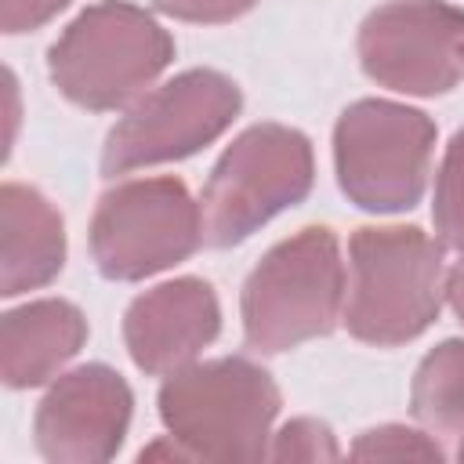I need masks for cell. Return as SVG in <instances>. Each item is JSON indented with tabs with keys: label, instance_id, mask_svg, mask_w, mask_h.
<instances>
[{
	"label": "cell",
	"instance_id": "cell-1",
	"mask_svg": "<svg viewBox=\"0 0 464 464\" xmlns=\"http://www.w3.org/2000/svg\"><path fill=\"white\" fill-rule=\"evenodd\" d=\"M348 330L366 344H402L431 326L446 297L442 246L413 225L359 228L352 236Z\"/></svg>",
	"mask_w": 464,
	"mask_h": 464
},
{
	"label": "cell",
	"instance_id": "cell-2",
	"mask_svg": "<svg viewBox=\"0 0 464 464\" xmlns=\"http://www.w3.org/2000/svg\"><path fill=\"white\" fill-rule=\"evenodd\" d=\"M276 413L279 388L250 359L188 362L160 388L167 431L203 460L268 457Z\"/></svg>",
	"mask_w": 464,
	"mask_h": 464
},
{
	"label": "cell",
	"instance_id": "cell-3",
	"mask_svg": "<svg viewBox=\"0 0 464 464\" xmlns=\"http://www.w3.org/2000/svg\"><path fill=\"white\" fill-rule=\"evenodd\" d=\"M174 58L167 29L134 4L102 0L80 11L51 47L54 87L94 112L134 102Z\"/></svg>",
	"mask_w": 464,
	"mask_h": 464
},
{
	"label": "cell",
	"instance_id": "cell-4",
	"mask_svg": "<svg viewBox=\"0 0 464 464\" xmlns=\"http://www.w3.org/2000/svg\"><path fill=\"white\" fill-rule=\"evenodd\" d=\"M344 265L330 228L312 225L276 243L243 286V334L254 352H286L334 330Z\"/></svg>",
	"mask_w": 464,
	"mask_h": 464
},
{
	"label": "cell",
	"instance_id": "cell-5",
	"mask_svg": "<svg viewBox=\"0 0 464 464\" xmlns=\"http://www.w3.org/2000/svg\"><path fill=\"white\" fill-rule=\"evenodd\" d=\"M312 170V145L301 130L261 123L239 134L203 188L199 214L207 243L232 246L254 236L279 210L308 196Z\"/></svg>",
	"mask_w": 464,
	"mask_h": 464
},
{
	"label": "cell",
	"instance_id": "cell-6",
	"mask_svg": "<svg viewBox=\"0 0 464 464\" xmlns=\"http://www.w3.org/2000/svg\"><path fill=\"white\" fill-rule=\"evenodd\" d=\"M431 152L435 123L399 102H355L334 130V160L344 196L377 214L410 210L424 196Z\"/></svg>",
	"mask_w": 464,
	"mask_h": 464
},
{
	"label": "cell",
	"instance_id": "cell-7",
	"mask_svg": "<svg viewBox=\"0 0 464 464\" xmlns=\"http://www.w3.org/2000/svg\"><path fill=\"white\" fill-rule=\"evenodd\" d=\"M203 214L178 178H138L109 188L91 221V254L109 279H145L185 261Z\"/></svg>",
	"mask_w": 464,
	"mask_h": 464
},
{
	"label": "cell",
	"instance_id": "cell-8",
	"mask_svg": "<svg viewBox=\"0 0 464 464\" xmlns=\"http://www.w3.org/2000/svg\"><path fill=\"white\" fill-rule=\"evenodd\" d=\"M239 102V87L228 76L214 69H188L127 109L105 141L102 170L116 178L138 167L185 160L236 120Z\"/></svg>",
	"mask_w": 464,
	"mask_h": 464
},
{
	"label": "cell",
	"instance_id": "cell-9",
	"mask_svg": "<svg viewBox=\"0 0 464 464\" xmlns=\"http://www.w3.org/2000/svg\"><path fill=\"white\" fill-rule=\"evenodd\" d=\"M370 80L402 94H442L464 72V11L446 0H392L359 29Z\"/></svg>",
	"mask_w": 464,
	"mask_h": 464
},
{
	"label": "cell",
	"instance_id": "cell-10",
	"mask_svg": "<svg viewBox=\"0 0 464 464\" xmlns=\"http://www.w3.org/2000/svg\"><path fill=\"white\" fill-rule=\"evenodd\" d=\"M127 381L102 366H80L44 395L36 410V446L54 464H102L116 457L130 424Z\"/></svg>",
	"mask_w": 464,
	"mask_h": 464
},
{
	"label": "cell",
	"instance_id": "cell-11",
	"mask_svg": "<svg viewBox=\"0 0 464 464\" xmlns=\"http://www.w3.org/2000/svg\"><path fill=\"white\" fill-rule=\"evenodd\" d=\"M221 330V308L203 279H170L141 297L123 315V341L145 373H174L188 366Z\"/></svg>",
	"mask_w": 464,
	"mask_h": 464
},
{
	"label": "cell",
	"instance_id": "cell-12",
	"mask_svg": "<svg viewBox=\"0 0 464 464\" xmlns=\"http://www.w3.org/2000/svg\"><path fill=\"white\" fill-rule=\"evenodd\" d=\"M65 261L58 210L29 185L0 188V294L14 297L51 283Z\"/></svg>",
	"mask_w": 464,
	"mask_h": 464
},
{
	"label": "cell",
	"instance_id": "cell-13",
	"mask_svg": "<svg viewBox=\"0 0 464 464\" xmlns=\"http://www.w3.org/2000/svg\"><path fill=\"white\" fill-rule=\"evenodd\" d=\"M87 341V319L69 301H33L0 323V370L11 388L51 381Z\"/></svg>",
	"mask_w": 464,
	"mask_h": 464
},
{
	"label": "cell",
	"instance_id": "cell-14",
	"mask_svg": "<svg viewBox=\"0 0 464 464\" xmlns=\"http://www.w3.org/2000/svg\"><path fill=\"white\" fill-rule=\"evenodd\" d=\"M410 406L431 431L464 435V341H442L424 355L413 377Z\"/></svg>",
	"mask_w": 464,
	"mask_h": 464
},
{
	"label": "cell",
	"instance_id": "cell-15",
	"mask_svg": "<svg viewBox=\"0 0 464 464\" xmlns=\"http://www.w3.org/2000/svg\"><path fill=\"white\" fill-rule=\"evenodd\" d=\"M435 228L446 246L464 254V130L453 134L435 181Z\"/></svg>",
	"mask_w": 464,
	"mask_h": 464
},
{
	"label": "cell",
	"instance_id": "cell-16",
	"mask_svg": "<svg viewBox=\"0 0 464 464\" xmlns=\"http://www.w3.org/2000/svg\"><path fill=\"white\" fill-rule=\"evenodd\" d=\"M355 460H442V450L413 431V428H399V424H388V428H377V431H366L355 450H352Z\"/></svg>",
	"mask_w": 464,
	"mask_h": 464
},
{
	"label": "cell",
	"instance_id": "cell-17",
	"mask_svg": "<svg viewBox=\"0 0 464 464\" xmlns=\"http://www.w3.org/2000/svg\"><path fill=\"white\" fill-rule=\"evenodd\" d=\"M268 457L272 460H334L337 457V442H334L326 424H319L312 417H301V420L283 424L272 435Z\"/></svg>",
	"mask_w": 464,
	"mask_h": 464
},
{
	"label": "cell",
	"instance_id": "cell-18",
	"mask_svg": "<svg viewBox=\"0 0 464 464\" xmlns=\"http://www.w3.org/2000/svg\"><path fill=\"white\" fill-rule=\"evenodd\" d=\"M257 0H156V7L181 22H232L243 11H250Z\"/></svg>",
	"mask_w": 464,
	"mask_h": 464
},
{
	"label": "cell",
	"instance_id": "cell-19",
	"mask_svg": "<svg viewBox=\"0 0 464 464\" xmlns=\"http://www.w3.org/2000/svg\"><path fill=\"white\" fill-rule=\"evenodd\" d=\"M69 0H0V22L4 33H25L51 22Z\"/></svg>",
	"mask_w": 464,
	"mask_h": 464
},
{
	"label": "cell",
	"instance_id": "cell-20",
	"mask_svg": "<svg viewBox=\"0 0 464 464\" xmlns=\"http://www.w3.org/2000/svg\"><path fill=\"white\" fill-rule=\"evenodd\" d=\"M446 297H450V304H453L457 319L464 323V261L446 276Z\"/></svg>",
	"mask_w": 464,
	"mask_h": 464
},
{
	"label": "cell",
	"instance_id": "cell-21",
	"mask_svg": "<svg viewBox=\"0 0 464 464\" xmlns=\"http://www.w3.org/2000/svg\"><path fill=\"white\" fill-rule=\"evenodd\" d=\"M460 460H464V442H460Z\"/></svg>",
	"mask_w": 464,
	"mask_h": 464
}]
</instances>
